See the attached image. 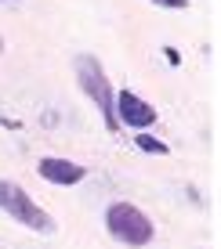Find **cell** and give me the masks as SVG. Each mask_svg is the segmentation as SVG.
Returning <instances> with one entry per match:
<instances>
[{
	"label": "cell",
	"mask_w": 221,
	"mask_h": 249,
	"mask_svg": "<svg viewBox=\"0 0 221 249\" xmlns=\"http://www.w3.org/2000/svg\"><path fill=\"white\" fill-rule=\"evenodd\" d=\"M156 7H167V11H185L189 7V0H152Z\"/></svg>",
	"instance_id": "obj_7"
},
{
	"label": "cell",
	"mask_w": 221,
	"mask_h": 249,
	"mask_svg": "<svg viewBox=\"0 0 221 249\" xmlns=\"http://www.w3.org/2000/svg\"><path fill=\"white\" fill-rule=\"evenodd\" d=\"M0 51H4V40H0Z\"/></svg>",
	"instance_id": "obj_9"
},
{
	"label": "cell",
	"mask_w": 221,
	"mask_h": 249,
	"mask_svg": "<svg viewBox=\"0 0 221 249\" xmlns=\"http://www.w3.org/2000/svg\"><path fill=\"white\" fill-rule=\"evenodd\" d=\"M37 174L44 177V181L58 184V188H73V184H80L83 177H87V170H83L80 162L62 159V156H47V159L37 162Z\"/></svg>",
	"instance_id": "obj_5"
},
{
	"label": "cell",
	"mask_w": 221,
	"mask_h": 249,
	"mask_svg": "<svg viewBox=\"0 0 221 249\" xmlns=\"http://www.w3.org/2000/svg\"><path fill=\"white\" fill-rule=\"evenodd\" d=\"M105 228H109V235L116 238V242H123V246H149L152 242V235H156V228H152V220H149V213L141 210V206H134V202H109V210H105Z\"/></svg>",
	"instance_id": "obj_2"
},
{
	"label": "cell",
	"mask_w": 221,
	"mask_h": 249,
	"mask_svg": "<svg viewBox=\"0 0 221 249\" xmlns=\"http://www.w3.org/2000/svg\"><path fill=\"white\" fill-rule=\"evenodd\" d=\"M116 119H120V126L145 130V126L156 123V108L145 98H138L134 90H116Z\"/></svg>",
	"instance_id": "obj_4"
},
{
	"label": "cell",
	"mask_w": 221,
	"mask_h": 249,
	"mask_svg": "<svg viewBox=\"0 0 221 249\" xmlns=\"http://www.w3.org/2000/svg\"><path fill=\"white\" fill-rule=\"evenodd\" d=\"M134 144H138L141 152H149V156H171V148H167V141H160V137H152L149 130H138V137H134Z\"/></svg>",
	"instance_id": "obj_6"
},
{
	"label": "cell",
	"mask_w": 221,
	"mask_h": 249,
	"mask_svg": "<svg viewBox=\"0 0 221 249\" xmlns=\"http://www.w3.org/2000/svg\"><path fill=\"white\" fill-rule=\"evenodd\" d=\"M167 62H171V65H178V62H181V54H178L174 47H167Z\"/></svg>",
	"instance_id": "obj_8"
},
{
	"label": "cell",
	"mask_w": 221,
	"mask_h": 249,
	"mask_svg": "<svg viewBox=\"0 0 221 249\" xmlns=\"http://www.w3.org/2000/svg\"><path fill=\"white\" fill-rule=\"evenodd\" d=\"M76 83H80V90L95 101V108L101 112L105 126L116 134L120 130V119H116V87L109 83L105 69H101V62L95 54H80L76 58Z\"/></svg>",
	"instance_id": "obj_1"
},
{
	"label": "cell",
	"mask_w": 221,
	"mask_h": 249,
	"mask_svg": "<svg viewBox=\"0 0 221 249\" xmlns=\"http://www.w3.org/2000/svg\"><path fill=\"white\" fill-rule=\"evenodd\" d=\"M0 210H4L11 220L33 228V231H55L51 213H47L37 199H33L22 184H15V181H0Z\"/></svg>",
	"instance_id": "obj_3"
}]
</instances>
